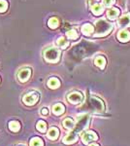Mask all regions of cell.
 Wrapping results in <instances>:
<instances>
[{
  "mask_svg": "<svg viewBox=\"0 0 130 146\" xmlns=\"http://www.w3.org/2000/svg\"><path fill=\"white\" fill-rule=\"evenodd\" d=\"M80 109L87 110L90 112H102L105 109V105L100 98H95V96H90Z\"/></svg>",
  "mask_w": 130,
  "mask_h": 146,
  "instance_id": "1",
  "label": "cell"
},
{
  "mask_svg": "<svg viewBox=\"0 0 130 146\" xmlns=\"http://www.w3.org/2000/svg\"><path fill=\"white\" fill-rule=\"evenodd\" d=\"M95 27H96V32H95V34H94V36L103 37V36L108 35L112 31L113 28H114V25L107 22L106 20L101 19V20H99L95 23Z\"/></svg>",
  "mask_w": 130,
  "mask_h": 146,
  "instance_id": "2",
  "label": "cell"
},
{
  "mask_svg": "<svg viewBox=\"0 0 130 146\" xmlns=\"http://www.w3.org/2000/svg\"><path fill=\"white\" fill-rule=\"evenodd\" d=\"M44 58L48 62L51 63H55L59 60L60 58V51L57 48H49L45 51L44 53Z\"/></svg>",
  "mask_w": 130,
  "mask_h": 146,
  "instance_id": "3",
  "label": "cell"
},
{
  "mask_svg": "<svg viewBox=\"0 0 130 146\" xmlns=\"http://www.w3.org/2000/svg\"><path fill=\"white\" fill-rule=\"evenodd\" d=\"M89 120H90V117H89L88 114H84V115L79 116L78 117V122H77V124L75 125L73 131H75L76 133H81L82 131H84L87 127V125H88Z\"/></svg>",
  "mask_w": 130,
  "mask_h": 146,
  "instance_id": "4",
  "label": "cell"
},
{
  "mask_svg": "<svg viewBox=\"0 0 130 146\" xmlns=\"http://www.w3.org/2000/svg\"><path fill=\"white\" fill-rule=\"evenodd\" d=\"M38 100H39V95L37 92H30V93L26 94L22 98L24 104L29 105V106L34 105L35 103H37Z\"/></svg>",
  "mask_w": 130,
  "mask_h": 146,
  "instance_id": "5",
  "label": "cell"
},
{
  "mask_svg": "<svg viewBox=\"0 0 130 146\" xmlns=\"http://www.w3.org/2000/svg\"><path fill=\"white\" fill-rule=\"evenodd\" d=\"M67 98L71 103H73V104H77V103L82 102L84 96H82V94L79 93V92H73V93H71L68 95Z\"/></svg>",
  "mask_w": 130,
  "mask_h": 146,
  "instance_id": "6",
  "label": "cell"
},
{
  "mask_svg": "<svg viewBox=\"0 0 130 146\" xmlns=\"http://www.w3.org/2000/svg\"><path fill=\"white\" fill-rule=\"evenodd\" d=\"M97 138H98L97 135L92 131H86V133H84L82 136V140L84 144H88L89 142H91V141H93V140H96Z\"/></svg>",
  "mask_w": 130,
  "mask_h": 146,
  "instance_id": "7",
  "label": "cell"
},
{
  "mask_svg": "<svg viewBox=\"0 0 130 146\" xmlns=\"http://www.w3.org/2000/svg\"><path fill=\"white\" fill-rule=\"evenodd\" d=\"M30 75H31V70L30 68H23L20 70L18 74V78L20 82H26L29 79Z\"/></svg>",
  "mask_w": 130,
  "mask_h": 146,
  "instance_id": "8",
  "label": "cell"
},
{
  "mask_svg": "<svg viewBox=\"0 0 130 146\" xmlns=\"http://www.w3.org/2000/svg\"><path fill=\"white\" fill-rule=\"evenodd\" d=\"M77 139H78V133L72 131L69 135H66L63 138V143H65V144H72V143L76 142Z\"/></svg>",
  "mask_w": 130,
  "mask_h": 146,
  "instance_id": "9",
  "label": "cell"
},
{
  "mask_svg": "<svg viewBox=\"0 0 130 146\" xmlns=\"http://www.w3.org/2000/svg\"><path fill=\"white\" fill-rule=\"evenodd\" d=\"M119 14H120V11L117 8H115V7H114V8H111V9H109V10H108L107 17H108L109 20L115 21V20H117V19L119 18Z\"/></svg>",
  "mask_w": 130,
  "mask_h": 146,
  "instance_id": "10",
  "label": "cell"
},
{
  "mask_svg": "<svg viewBox=\"0 0 130 146\" xmlns=\"http://www.w3.org/2000/svg\"><path fill=\"white\" fill-rule=\"evenodd\" d=\"M117 39L122 43H126L130 40V32L128 30H120L117 33Z\"/></svg>",
  "mask_w": 130,
  "mask_h": 146,
  "instance_id": "11",
  "label": "cell"
},
{
  "mask_svg": "<svg viewBox=\"0 0 130 146\" xmlns=\"http://www.w3.org/2000/svg\"><path fill=\"white\" fill-rule=\"evenodd\" d=\"M119 25L120 27H130V14H126V15L122 16L119 20Z\"/></svg>",
  "mask_w": 130,
  "mask_h": 146,
  "instance_id": "12",
  "label": "cell"
},
{
  "mask_svg": "<svg viewBox=\"0 0 130 146\" xmlns=\"http://www.w3.org/2000/svg\"><path fill=\"white\" fill-rule=\"evenodd\" d=\"M91 11L95 16H100V15H102L104 12V7L101 5V4L95 3L94 5L91 6Z\"/></svg>",
  "mask_w": 130,
  "mask_h": 146,
  "instance_id": "13",
  "label": "cell"
},
{
  "mask_svg": "<svg viewBox=\"0 0 130 146\" xmlns=\"http://www.w3.org/2000/svg\"><path fill=\"white\" fill-rule=\"evenodd\" d=\"M93 31H94V28L90 23H86V25H84L82 27V32L84 35H86V36L91 35L92 33H93Z\"/></svg>",
  "mask_w": 130,
  "mask_h": 146,
  "instance_id": "14",
  "label": "cell"
},
{
  "mask_svg": "<svg viewBox=\"0 0 130 146\" xmlns=\"http://www.w3.org/2000/svg\"><path fill=\"white\" fill-rule=\"evenodd\" d=\"M94 64H95L96 66H98L99 68H101V69H103L106 65V58L102 56H98L97 58H95V60H94Z\"/></svg>",
  "mask_w": 130,
  "mask_h": 146,
  "instance_id": "15",
  "label": "cell"
},
{
  "mask_svg": "<svg viewBox=\"0 0 130 146\" xmlns=\"http://www.w3.org/2000/svg\"><path fill=\"white\" fill-rule=\"evenodd\" d=\"M58 135H59V131H58V129L53 127V128H51L49 129L48 137L49 138V139H53V140L56 139V138L58 137Z\"/></svg>",
  "mask_w": 130,
  "mask_h": 146,
  "instance_id": "16",
  "label": "cell"
},
{
  "mask_svg": "<svg viewBox=\"0 0 130 146\" xmlns=\"http://www.w3.org/2000/svg\"><path fill=\"white\" fill-rule=\"evenodd\" d=\"M65 111V107L63 104L61 103H57V104L53 105V112L54 115H61L62 113H64Z\"/></svg>",
  "mask_w": 130,
  "mask_h": 146,
  "instance_id": "17",
  "label": "cell"
},
{
  "mask_svg": "<svg viewBox=\"0 0 130 146\" xmlns=\"http://www.w3.org/2000/svg\"><path fill=\"white\" fill-rule=\"evenodd\" d=\"M60 86V81L57 78H51L48 81V87L51 89H57Z\"/></svg>",
  "mask_w": 130,
  "mask_h": 146,
  "instance_id": "18",
  "label": "cell"
},
{
  "mask_svg": "<svg viewBox=\"0 0 130 146\" xmlns=\"http://www.w3.org/2000/svg\"><path fill=\"white\" fill-rule=\"evenodd\" d=\"M56 44H57V46L60 47L61 49H66L68 46H69V42H68L64 37H60V38H58L57 41H56Z\"/></svg>",
  "mask_w": 130,
  "mask_h": 146,
  "instance_id": "19",
  "label": "cell"
},
{
  "mask_svg": "<svg viewBox=\"0 0 130 146\" xmlns=\"http://www.w3.org/2000/svg\"><path fill=\"white\" fill-rule=\"evenodd\" d=\"M48 25H49V27H51V28H53V29H54V28H56L59 25V21H58V19H56V18H51L49 20V22H48Z\"/></svg>",
  "mask_w": 130,
  "mask_h": 146,
  "instance_id": "20",
  "label": "cell"
},
{
  "mask_svg": "<svg viewBox=\"0 0 130 146\" xmlns=\"http://www.w3.org/2000/svg\"><path fill=\"white\" fill-rule=\"evenodd\" d=\"M63 127H64L65 129H74L75 123H74V121H73L72 119L67 118V119H65L64 121H63Z\"/></svg>",
  "mask_w": 130,
  "mask_h": 146,
  "instance_id": "21",
  "label": "cell"
},
{
  "mask_svg": "<svg viewBox=\"0 0 130 146\" xmlns=\"http://www.w3.org/2000/svg\"><path fill=\"white\" fill-rule=\"evenodd\" d=\"M9 129H11L12 131H18V129H20V125L18 123V121H11L10 123H9Z\"/></svg>",
  "mask_w": 130,
  "mask_h": 146,
  "instance_id": "22",
  "label": "cell"
},
{
  "mask_svg": "<svg viewBox=\"0 0 130 146\" xmlns=\"http://www.w3.org/2000/svg\"><path fill=\"white\" fill-rule=\"evenodd\" d=\"M66 36H67L68 39L75 40L79 37V34H78V32L75 29H71V30H69V31L66 32Z\"/></svg>",
  "mask_w": 130,
  "mask_h": 146,
  "instance_id": "23",
  "label": "cell"
},
{
  "mask_svg": "<svg viewBox=\"0 0 130 146\" xmlns=\"http://www.w3.org/2000/svg\"><path fill=\"white\" fill-rule=\"evenodd\" d=\"M29 145L30 146H43L44 143H43V141H42L41 138L34 137V138H32V139L30 140Z\"/></svg>",
  "mask_w": 130,
  "mask_h": 146,
  "instance_id": "24",
  "label": "cell"
},
{
  "mask_svg": "<svg viewBox=\"0 0 130 146\" xmlns=\"http://www.w3.org/2000/svg\"><path fill=\"white\" fill-rule=\"evenodd\" d=\"M36 128L39 131H41V133H45V131H46V128H47V124L45 123L44 121H39L38 123H37Z\"/></svg>",
  "mask_w": 130,
  "mask_h": 146,
  "instance_id": "25",
  "label": "cell"
},
{
  "mask_svg": "<svg viewBox=\"0 0 130 146\" xmlns=\"http://www.w3.org/2000/svg\"><path fill=\"white\" fill-rule=\"evenodd\" d=\"M8 9V2L6 0H0V13H4Z\"/></svg>",
  "mask_w": 130,
  "mask_h": 146,
  "instance_id": "26",
  "label": "cell"
},
{
  "mask_svg": "<svg viewBox=\"0 0 130 146\" xmlns=\"http://www.w3.org/2000/svg\"><path fill=\"white\" fill-rule=\"evenodd\" d=\"M102 2L105 7H111L113 4H115V0H102Z\"/></svg>",
  "mask_w": 130,
  "mask_h": 146,
  "instance_id": "27",
  "label": "cell"
},
{
  "mask_svg": "<svg viewBox=\"0 0 130 146\" xmlns=\"http://www.w3.org/2000/svg\"><path fill=\"white\" fill-rule=\"evenodd\" d=\"M41 113L43 115H47V114H48V109H47V108H44V109H42Z\"/></svg>",
  "mask_w": 130,
  "mask_h": 146,
  "instance_id": "28",
  "label": "cell"
},
{
  "mask_svg": "<svg viewBox=\"0 0 130 146\" xmlns=\"http://www.w3.org/2000/svg\"><path fill=\"white\" fill-rule=\"evenodd\" d=\"M89 146H99L98 144H96V143H92V144H90Z\"/></svg>",
  "mask_w": 130,
  "mask_h": 146,
  "instance_id": "29",
  "label": "cell"
}]
</instances>
